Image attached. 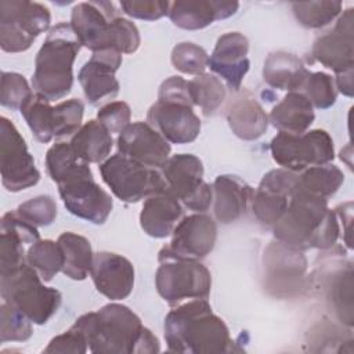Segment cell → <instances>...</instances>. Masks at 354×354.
<instances>
[{
	"label": "cell",
	"mask_w": 354,
	"mask_h": 354,
	"mask_svg": "<svg viewBox=\"0 0 354 354\" xmlns=\"http://www.w3.org/2000/svg\"><path fill=\"white\" fill-rule=\"evenodd\" d=\"M83 333L88 351L104 354H152L160 351L158 337L127 306L109 303L80 315L72 325Z\"/></svg>",
	"instance_id": "cell-1"
},
{
	"label": "cell",
	"mask_w": 354,
	"mask_h": 354,
	"mask_svg": "<svg viewBox=\"0 0 354 354\" xmlns=\"http://www.w3.org/2000/svg\"><path fill=\"white\" fill-rule=\"evenodd\" d=\"M165 340L169 351L217 354L234 351V340L225 322L213 313L207 299L177 304L165 318Z\"/></svg>",
	"instance_id": "cell-2"
},
{
	"label": "cell",
	"mask_w": 354,
	"mask_h": 354,
	"mask_svg": "<svg viewBox=\"0 0 354 354\" xmlns=\"http://www.w3.org/2000/svg\"><path fill=\"white\" fill-rule=\"evenodd\" d=\"M274 238L293 249H330L339 238L340 225L328 199L293 189L282 217L272 227Z\"/></svg>",
	"instance_id": "cell-3"
},
{
	"label": "cell",
	"mask_w": 354,
	"mask_h": 354,
	"mask_svg": "<svg viewBox=\"0 0 354 354\" xmlns=\"http://www.w3.org/2000/svg\"><path fill=\"white\" fill-rule=\"evenodd\" d=\"M82 48L69 22L54 25L36 54L32 88L50 102L64 98L73 86V62Z\"/></svg>",
	"instance_id": "cell-4"
},
{
	"label": "cell",
	"mask_w": 354,
	"mask_h": 354,
	"mask_svg": "<svg viewBox=\"0 0 354 354\" xmlns=\"http://www.w3.org/2000/svg\"><path fill=\"white\" fill-rule=\"evenodd\" d=\"M40 275L28 264L0 272V295L3 301L14 306L33 324L44 325L62 303L55 288L46 286Z\"/></svg>",
	"instance_id": "cell-5"
},
{
	"label": "cell",
	"mask_w": 354,
	"mask_h": 354,
	"mask_svg": "<svg viewBox=\"0 0 354 354\" xmlns=\"http://www.w3.org/2000/svg\"><path fill=\"white\" fill-rule=\"evenodd\" d=\"M57 185L59 196L69 213L93 224H104L108 220L113 201L95 183L88 163L80 160Z\"/></svg>",
	"instance_id": "cell-6"
},
{
	"label": "cell",
	"mask_w": 354,
	"mask_h": 354,
	"mask_svg": "<svg viewBox=\"0 0 354 354\" xmlns=\"http://www.w3.org/2000/svg\"><path fill=\"white\" fill-rule=\"evenodd\" d=\"M155 286L159 296L170 306L207 299L212 289V274L199 261L191 259L158 257Z\"/></svg>",
	"instance_id": "cell-7"
},
{
	"label": "cell",
	"mask_w": 354,
	"mask_h": 354,
	"mask_svg": "<svg viewBox=\"0 0 354 354\" xmlns=\"http://www.w3.org/2000/svg\"><path fill=\"white\" fill-rule=\"evenodd\" d=\"M50 10L36 1H0V46L6 53L26 51L36 37L48 30Z\"/></svg>",
	"instance_id": "cell-8"
},
{
	"label": "cell",
	"mask_w": 354,
	"mask_h": 354,
	"mask_svg": "<svg viewBox=\"0 0 354 354\" xmlns=\"http://www.w3.org/2000/svg\"><path fill=\"white\" fill-rule=\"evenodd\" d=\"M104 183L123 202L136 203L166 189L159 169L148 167L122 153H115L98 166Z\"/></svg>",
	"instance_id": "cell-9"
},
{
	"label": "cell",
	"mask_w": 354,
	"mask_h": 354,
	"mask_svg": "<svg viewBox=\"0 0 354 354\" xmlns=\"http://www.w3.org/2000/svg\"><path fill=\"white\" fill-rule=\"evenodd\" d=\"M272 159L289 171L330 163L335 158L333 140L328 131L314 129L301 134L279 131L270 142Z\"/></svg>",
	"instance_id": "cell-10"
},
{
	"label": "cell",
	"mask_w": 354,
	"mask_h": 354,
	"mask_svg": "<svg viewBox=\"0 0 354 354\" xmlns=\"http://www.w3.org/2000/svg\"><path fill=\"white\" fill-rule=\"evenodd\" d=\"M166 191L174 195L185 207L205 213L213 203V188L203 181V163L192 153L170 156L159 169Z\"/></svg>",
	"instance_id": "cell-11"
},
{
	"label": "cell",
	"mask_w": 354,
	"mask_h": 354,
	"mask_svg": "<svg viewBox=\"0 0 354 354\" xmlns=\"http://www.w3.org/2000/svg\"><path fill=\"white\" fill-rule=\"evenodd\" d=\"M1 184L10 192H19L36 185L40 171L28 151L26 142L14 123L6 116L0 118Z\"/></svg>",
	"instance_id": "cell-12"
},
{
	"label": "cell",
	"mask_w": 354,
	"mask_h": 354,
	"mask_svg": "<svg viewBox=\"0 0 354 354\" xmlns=\"http://www.w3.org/2000/svg\"><path fill=\"white\" fill-rule=\"evenodd\" d=\"M116 17L111 1H83L72 8L69 24L80 44L93 53L116 50L113 30Z\"/></svg>",
	"instance_id": "cell-13"
},
{
	"label": "cell",
	"mask_w": 354,
	"mask_h": 354,
	"mask_svg": "<svg viewBox=\"0 0 354 354\" xmlns=\"http://www.w3.org/2000/svg\"><path fill=\"white\" fill-rule=\"evenodd\" d=\"M216 239V221L205 213H194L180 220L170 243L160 249L158 257L199 260L213 250Z\"/></svg>",
	"instance_id": "cell-14"
},
{
	"label": "cell",
	"mask_w": 354,
	"mask_h": 354,
	"mask_svg": "<svg viewBox=\"0 0 354 354\" xmlns=\"http://www.w3.org/2000/svg\"><path fill=\"white\" fill-rule=\"evenodd\" d=\"M307 259L303 250L281 242H272L264 252V277L267 289L279 297L292 296L303 288Z\"/></svg>",
	"instance_id": "cell-15"
},
{
	"label": "cell",
	"mask_w": 354,
	"mask_h": 354,
	"mask_svg": "<svg viewBox=\"0 0 354 354\" xmlns=\"http://www.w3.org/2000/svg\"><path fill=\"white\" fill-rule=\"evenodd\" d=\"M122 65V54L116 50H101L93 53L91 58L80 68L77 80L86 100L97 106L112 100L119 93V82L115 73Z\"/></svg>",
	"instance_id": "cell-16"
},
{
	"label": "cell",
	"mask_w": 354,
	"mask_h": 354,
	"mask_svg": "<svg viewBox=\"0 0 354 354\" xmlns=\"http://www.w3.org/2000/svg\"><path fill=\"white\" fill-rule=\"evenodd\" d=\"M297 174L286 169H274L267 171L252 199V210L256 218L268 227L275 223L285 213L292 198Z\"/></svg>",
	"instance_id": "cell-17"
},
{
	"label": "cell",
	"mask_w": 354,
	"mask_h": 354,
	"mask_svg": "<svg viewBox=\"0 0 354 354\" xmlns=\"http://www.w3.org/2000/svg\"><path fill=\"white\" fill-rule=\"evenodd\" d=\"M353 8H347L339 15L335 26L315 39L311 55L325 68L336 75L353 69L354 66V39H353Z\"/></svg>",
	"instance_id": "cell-18"
},
{
	"label": "cell",
	"mask_w": 354,
	"mask_h": 354,
	"mask_svg": "<svg viewBox=\"0 0 354 354\" xmlns=\"http://www.w3.org/2000/svg\"><path fill=\"white\" fill-rule=\"evenodd\" d=\"M118 152L148 167L160 169L170 158V142L148 122L130 123L116 140Z\"/></svg>",
	"instance_id": "cell-19"
},
{
	"label": "cell",
	"mask_w": 354,
	"mask_h": 354,
	"mask_svg": "<svg viewBox=\"0 0 354 354\" xmlns=\"http://www.w3.org/2000/svg\"><path fill=\"white\" fill-rule=\"evenodd\" d=\"M248 53V37L239 32H227L217 39L207 66L214 75L221 77L231 90L239 91L242 80L250 68Z\"/></svg>",
	"instance_id": "cell-20"
},
{
	"label": "cell",
	"mask_w": 354,
	"mask_h": 354,
	"mask_svg": "<svg viewBox=\"0 0 354 354\" xmlns=\"http://www.w3.org/2000/svg\"><path fill=\"white\" fill-rule=\"evenodd\" d=\"M147 122L169 142L189 144L201 133V119L194 106L156 101L147 113Z\"/></svg>",
	"instance_id": "cell-21"
},
{
	"label": "cell",
	"mask_w": 354,
	"mask_h": 354,
	"mask_svg": "<svg viewBox=\"0 0 354 354\" xmlns=\"http://www.w3.org/2000/svg\"><path fill=\"white\" fill-rule=\"evenodd\" d=\"M90 275L95 289L112 301L123 300L133 292L134 267L122 254L112 252L95 253Z\"/></svg>",
	"instance_id": "cell-22"
},
{
	"label": "cell",
	"mask_w": 354,
	"mask_h": 354,
	"mask_svg": "<svg viewBox=\"0 0 354 354\" xmlns=\"http://www.w3.org/2000/svg\"><path fill=\"white\" fill-rule=\"evenodd\" d=\"M39 239L37 227L25 221L17 210L7 212L1 217L0 272H7L26 263L28 248Z\"/></svg>",
	"instance_id": "cell-23"
},
{
	"label": "cell",
	"mask_w": 354,
	"mask_h": 354,
	"mask_svg": "<svg viewBox=\"0 0 354 354\" xmlns=\"http://www.w3.org/2000/svg\"><path fill=\"white\" fill-rule=\"evenodd\" d=\"M238 8V1L177 0L170 3L169 18L181 29L199 30L212 25L214 21L232 17Z\"/></svg>",
	"instance_id": "cell-24"
},
{
	"label": "cell",
	"mask_w": 354,
	"mask_h": 354,
	"mask_svg": "<svg viewBox=\"0 0 354 354\" xmlns=\"http://www.w3.org/2000/svg\"><path fill=\"white\" fill-rule=\"evenodd\" d=\"M184 217L181 202L163 189L144 201L140 213V225L152 238H166L173 234L176 225Z\"/></svg>",
	"instance_id": "cell-25"
},
{
	"label": "cell",
	"mask_w": 354,
	"mask_h": 354,
	"mask_svg": "<svg viewBox=\"0 0 354 354\" xmlns=\"http://www.w3.org/2000/svg\"><path fill=\"white\" fill-rule=\"evenodd\" d=\"M212 188L214 217L223 224H230L241 218L254 194L246 181L231 174L216 177Z\"/></svg>",
	"instance_id": "cell-26"
},
{
	"label": "cell",
	"mask_w": 354,
	"mask_h": 354,
	"mask_svg": "<svg viewBox=\"0 0 354 354\" xmlns=\"http://www.w3.org/2000/svg\"><path fill=\"white\" fill-rule=\"evenodd\" d=\"M227 122L232 133L245 141L260 138L268 127V116L249 93L238 95L227 108Z\"/></svg>",
	"instance_id": "cell-27"
},
{
	"label": "cell",
	"mask_w": 354,
	"mask_h": 354,
	"mask_svg": "<svg viewBox=\"0 0 354 354\" xmlns=\"http://www.w3.org/2000/svg\"><path fill=\"white\" fill-rule=\"evenodd\" d=\"M315 119L314 108L301 91L288 93L270 112L268 122L278 131L301 134L308 130Z\"/></svg>",
	"instance_id": "cell-28"
},
{
	"label": "cell",
	"mask_w": 354,
	"mask_h": 354,
	"mask_svg": "<svg viewBox=\"0 0 354 354\" xmlns=\"http://www.w3.org/2000/svg\"><path fill=\"white\" fill-rule=\"evenodd\" d=\"M308 73L301 59L288 51L270 53L263 66L264 82L272 88L289 93L299 91Z\"/></svg>",
	"instance_id": "cell-29"
},
{
	"label": "cell",
	"mask_w": 354,
	"mask_h": 354,
	"mask_svg": "<svg viewBox=\"0 0 354 354\" xmlns=\"http://www.w3.org/2000/svg\"><path fill=\"white\" fill-rule=\"evenodd\" d=\"M75 155L86 163H102L109 158L113 138L109 130L98 120L91 119L71 137Z\"/></svg>",
	"instance_id": "cell-30"
},
{
	"label": "cell",
	"mask_w": 354,
	"mask_h": 354,
	"mask_svg": "<svg viewBox=\"0 0 354 354\" xmlns=\"http://www.w3.org/2000/svg\"><path fill=\"white\" fill-rule=\"evenodd\" d=\"M57 242L64 254L62 272L73 281L86 279L94 260L90 241L83 235L66 231L58 236Z\"/></svg>",
	"instance_id": "cell-31"
},
{
	"label": "cell",
	"mask_w": 354,
	"mask_h": 354,
	"mask_svg": "<svg viewBox=\"0 0 354 354\" xmlns=\"http://www.w3.org/2000/svg\"><path fill=\"white\" fill-rule=\"evenodd\" d=\"M326 299L337 318L353 326V267L348 261L326 275Z\"/></svg>",
	"instance_id": "cell-32"
},
{
	"label": "cell",
	"mask_w": 354,
	"mask_h": 354,
	"mask_svg": "<svg viewBox=\"0 0 354 354\" xmlns=\"http://www.w3.org/2000/svg\"><path fill=\"white\" fill-rule=\"evenodd\" d=\"M344 181L343 171L330 163L313 166L297 174L295 188L313 196L329 199Z\"/></svg>",
	"instance_id": "cell-33"
},
{
	"label": "cell",
	"mask_w": 354,
	"mask_h": 354,
	"mask_svg": "<svg viewBox=\"0 0 354 354\" xmlns=\"http://www.w3.org/2000/svg\"><path fill=\"white\" fill-rule=\"evenodd\" d=\"M188 87L194 106H199L205 116L213 115L227 97L225 87L216 75H198L192 80H188Z\"/></svg>",
	"instance_id": "cell-34"
},
{
	"label": "cell",
	"mask_w": 354,
	"mask_h": 354,
	"mask_svg": "<svg viewBox=\"0 0 354 354\" xmlns=\"http://www.w3.org/2000/svg\"><path fill=\"white\" fill-rule=\"evenodd\" d=\"M26 263L40 275L44 282L51 281L64 267V254L58 242L39 239L26 250Z\"/></svg>",
	"instance_id": "cell-35"
},
{
	"label": "cell",
	"mask_w": 354,
	"mask_h": 354,
	"mask_svg": "<svg viewBox=\"0 0 354 354\" xmlns=\"http://www.w3.org/2000/svg\"><path fill=\"white\" fill-rule=\"evenodd\" d=\"M19 112L39 142L47 144L54 138L53 106L47 98L33 93L32 97L21 106Z\"/></svg>",
	"instance_id": "cell-36"
},
{
	"label": "cell",
	"mask_w": 354,
	"mask_h": 354,
	"mask_svg": "<svg viewBox=\"0 0 354 354\" xmlns=\"http://www.w3.org/2000/svg\"><path fill=\"white\" fill-rule=\"evenodd\" d=\"M340 1H301L293 3L292 11L296 21L304 28L318 29L329 25L342 14Z\"/></svg>",
	"instance_id": "cell-37"
},
{
	"label": "cell",
	"mask_w": 354,
	"mask_h": 354,
	"mask_svg": "<svg viewBox=\"0 0 354 354\" xmlns=\"http://www.w3.org/2000/svg\"><path fill=\"white\" fill-rule=\"evenodd\" d=\"M84 115V104L79 98H71L53 106L54 138L72 137L80 127Z\"/></svg>",
	"instance_id": "cell-38"
},
{
	"label": "cell",
	"mask_w": 354,
	"mask_h": 354,
	"mask_svg": "<svg viewBox=\"0 0 354 354\" xmlns=\"http://www.w3.org/2000/svg\"><path fill=\"white\" fill-rule=\"evenodd\" d=\"M301 90L313 108L317 109L330 108L337 98L335 79L325 72H310L301 86Z\"/></svg>",
	"instance_id": "cell-39"
},
{
	"label": "cell",
	"mask_w": 354,
	"mask_h": 354,
	"mask_svg": "<svg viewBox=\"0 0 354 354\" xmlns=\"http://www.w3.org/2000/svg\"><path fill=\"white\" fill-rule=\"evenodd\" d=\"M32 321L14 306L0 304V342H25L33 335Z\"/></svg>",
	"instance_id": "cell-40"
},
{
	"label": "cell",
	"mask_w": 354,
	"mask_h": 354,
	"mask_svg": "<svg viewBox=\"0 0 354 354\" xmlns=\"http://www.w3.org/2000/svg\"><path fill=\"white\" fill-rule=\"evenodd\" d=\"M209 55L206 50L195 43H178L171 51L173 66L185 75H202L207 68Z\"/></svg>",
	"instance_id": "cell-41"
},
{
	"label": "cell",
	"mask_w": 354,
	"mask_h": 354,
	"mask_svg": "<svg viewBox=\"0 0 354 354\" xmlns=\"http://www.w3.org/2000/svg\"><path fill=\"white\" fill-rule=\"evenodd\" d=\"M28 80L24 75L17 72H3L0 86V104L11 111L21 109V106L32 97Z\"/></svg>",
	"instance_id": "cell-42"
},
{
	"label": "cell",
	"mask_w": 354,
	"mask_h": 354,
	"mask_svg": "<svg viewBox=\"0 0 354 354\" xmlns=\"http://www.w3.org/2000/svg\"><path fill=\"white\" fill-rule=\"evenodd\" d=\"M17 213L35 227L50 225L58 214L57 203L50 195H39L24 203L17 209Z\"/></svg>",
	"instance_id": "cell-43"
},
{
	"label": "cell",
	"mask_w": 354,
	"mask_h": 354,
	"mask_svg": "<svg viewBox=\"0 0 354 354\" xmlns=\"http://www.w3.org/2000/svg\"><path fill=\"white\" fill-rule=\"evenodd\" d=\"M79 162L80 159L75 155L71 144L66 141L55 142L46 153V169L54 183H58Z\"/></svg>",
	"instance_id": "cell-44"
},
{
	"label": "cell",
	"mask_w": 354,
	"mask_h": 354,
	"mask_svg": "<svg viewBox=\"0 0 354 354\" xmlns=\"http://www.w3.org/2000/svg\"><path fill=\"white\" fill-rule=\"evenodd\" d=\"M131 119V109L124 101H111L102 105L97 113V120L101 122L109 133L120 134Z\"/></svg>",
	"instance_id": "cell-45"
},
{
	"label": "cell",
	"mask_w": 354,
	"mask_h": 354,
	"mask_svg": "<svg viewBox=\"0 0 354 354\" xmlns=\"http://www.w3.org/2000/svg\"><path fill=\"white\" fill-rule=\"evenodd\" d=\"M120 8L131 18L155 21L169 14L170 3L162 0H131L120 1Z\"/></svg>",
	"instance_id": "cell-46"
},
{
	"label": "cell",
	"mask_w": 354,
	"mask_h": 354,
	"mask_svg": "<svg viewBox=\"0 0 354 354\" xmlns=\"http://www.w3.org/2000/svg\"><path fill=\"white\" fill-rule=\"evenodd\" d=\"M44 353H73L84 354L88 351V344L82 332L71 326L66 332L53 337L48 346L43 350Z\"/></svg>",
	"instance_id": "cell-47"
},
{
	"label": "cell",
	"mask_w": 354,
	"mask_h": 354,
	"mask_svg": "<svg viewBox=\"0 0 354 354\" xmlns=\"http://www.w3.org/2000/svg\"><path fill=\"white\" fill-rule=\"evenodd\" d=\"M158 101L185 104V105L194 106L192 98L189 94L188 80H185L181 76H170L169 79H166L159 87Z\"/></svg>",
	"instance_id": "cell-48"
},
{
	"label": "cell",
	"mask_w": 354,
	"mask_h": 354,
	"mask_svg": "<svg viewBox=\"0 0 354 354\" xmlns=\"http://www.w3.org/2000/svg\"><path fill=\"white\" fill-rule=\"evenodd\" d=\"M335 213L337 216V218H340L342 221H346L348 225L346 228V245L348 248H351V220H353V203L351 202H346L339 205L335 209Z\"/></svg>",
	"instance_id": "cell-49"
},
{
	"label": "cell",
	"mask_w": 354,
	"mask_h": 354,
	"mask_svg": "<svg viewBox=\"0 0 354 354\" xmlns=\"http://www.w3.org/2000/svg\"><path fill=\"white\" fill-rule=\"evenodd\" d=\"M335 84L337 93H342L346 97H353V69L336 75Z\"/></svg>",
	"instance_id": "cell-50"
}]
</instances>
